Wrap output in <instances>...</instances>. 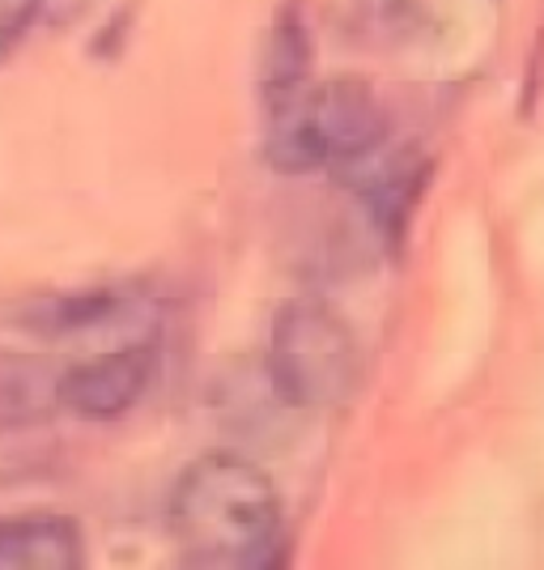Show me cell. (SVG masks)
I'll return each mask as SVG.
<instances>
[{
    "label": "cell",
    "instance_id": "30bf717a",
    "mask_svg": "<svg viewBox=\"0 0 544 570\" xmlns=\"http://www.w3.org/2000/svg\"><path fill=\"white\" fill-rule=\"evenodd\" d=\"M39 13H43V0H0V48L26 35Z\"/></svg>",
    "mask_w": 544,
    "mask_h": 570
},
{
    "label": "cell",
    "instance_id": "5b68a950",
    "mask_svg": "<svg viewBox=\"0 0 544 570\" xmlns=\"http://www.w3.org/2000/svg\"><path fill=\"white\" fill-rule=\"evenodd\" d=\"M349 179L362 200V209L370 217V226L379 230V238L396 252L408 235V222L417 214L422 196L429 184V158L417 145H396L383 141L379 149H370L366 158L349 163Z\"/></svg>",
    "mask_w": 544,
    "mask_h": 570
},
{
    "label": "cell",
    "instance_id": "7a4b0ae2",
    "mask_svg": "<svg viewBox=\"0 0 544 570\" xmlns=\"http://www.w3.org/2000/svg\"><path fill=\"white\" fill-rule=\"evenodd\" d=\"M392 141V116L362 77L307 86L289 107L264 116V163L277 175L349 167Z\"/></svg>",
    "mask_w": 544,
    "mask_h": 570
},
{
    "label": "cell",
    "instance_id": "3957f363",
    "mask_svg": "<svg viewBox=\"0 0 544 570\" xmlns=\"http://www.w3.org/2000/svg\"><path fill=\"white\" fill-rule=\"evenodd\" d=\"M268 380L294 409H328L357 387L362 357L354 333L324 303H285L268 328Z\"/></svg>",
    "mask_w": 544,
    "mask_h": 570
},
{
    "label": "cell",
    "instance_id": "ba28073f",
    "mask_svg": "<svg viewBox=\"0 0 544 570\" xmlns=\"http://www.w3.org/2000/svg\"><path fill=\"white\" fill-rule=\"evenodd\" d=\"M48 404H56V380L34 371L30 362L0 357V422L9 426L34 422Z\"/></svg>",
    "mask_w": 544,
    "mask_h": 570
},
{
    "label": "cell",
    "instance_id": "8992f818",
    "mask_svg": "<svg viewBox=\"0 0 544 570\" xmlns=\"http://www.w3.org/2000/svg\"><path fill=\"white\" fill-rule=\"evenodd\" d=\"M86 537L72 515L30 511L0 520V570H81Z\"/></svg>",
    "mask_w": 544,
    "mask_h": 570
},
{
    "label": "cell",
    "instance_id": "277c9868",
    "mask_svg": "<svg viewBox=\"0 0 544 570\" xmlns=\"http://www.w3.org/2000/svg\"><path fill=\"white\" fill-rule=\"evenodd\" d=\"M162 345L158 336H132L116 350L86 357L56 380V404L86 422H116L145 401L158 380Z\"/></svg>",
    "mask_w": 544,
    "mask_h": 570
},
{
    "label": "cell",
    "instance_id": "6da1fadb",
    "mask_svg": "<svg viewBox=\"0 0 544 570\" xmlns=\"http://www.w3.org/2000/svg\"><path fill=\"white\" fill-rule=\"evenodd\" d=\"M170 537L188 567L268 570L285 553V511L273 476L235 452L191 460L170 490Z\"/></svg>",
    "mask_w": 544,
    "mask_h": 570
},
{
    "label": "cell",
    "instance_id": "9c48e42d",
    "mask_svg": "<svg viewBox=\"0 0 544 570\" xmlns=\"http://www.w3.org/2000/svg\"><path fill=\"white\" fill-rule=\"evenodd\" d=\"M426 18V0H362V22L379 39H408Z\"/></svg>",
    "mask_w": 544,
    "mask_h": 570
},
{
    "label": "cell",
    "instance_id": "52a82bcc",
    "mask_svg": "<svg viewBox=\"0 0 544 570\" xmlns=\"http://www.w3.org/2000/svg\"><path fill=\"white\" fill-rule=\"evenodd\" d=\"M310 69H315V51H310V30L298 18V9L285 4L264 30L260 60H256V90H260V111L273 116L289 107L294 98L310 86Z\"/></svg>",
    "mask_w": 544,
    "mask_h": 570
}]
</instances>
